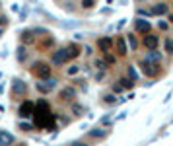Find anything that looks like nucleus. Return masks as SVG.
Instances as JSON below:
<instances>
[{"instance_id":"nucleus-4","label":"nucleus","mask_w":173,"mask_h":146,"mask_svg":"<svg viewBox=\"0 0 173 146\" xmlns=\"http://www.w3.org/2000/svg\"><path fill=\"white\" fill-rule=\"evenodd\" d=\"M142 45H144L148 51H152V49H158V45H160V37L148 31V33L144 35V39H142Z\"/></svg>"},{"instance_id":"nucleus-17","label":"nucleus","mask_w":173,"mask_h":146,"mask_svg":"<svg viewBox=\"0 0 173 146\" xmlns=\"http://www.w3.org/2000/svg\"><path fill=\"white\" fill-rule=\"evenodd\" d=\"M146 57H148V59H150V60H154V62H158V64H160V62H161V59H164V57H161V53H158V49H152V51H150V53H148V55H146Z\"/></svg>"},{"instance_id":"nucleus-33","label":"nucleus","mask_w":173,"mask_h":146,"mask_svg":"<svg viewBox=\"0 0 173 146\" xmlns=\"http://www.w3.org/2000/svg\"><path fill=\"white\" fill-rule=\"evenodd\" d=\"M101 125H111V117H109V115L103 117V119H101Z\"/></svg>"},{"instance_id":"nucleus-22","label":"nucleus","mask_w":173,"mask_h":146,"mask_svg":"<svg viewBox=\"0 0 173 146\" xmlns=\"http://www.w3.org/2000/svg\"><path fill=\"white\" fill-rule=\"evenodd\" d=\"M93 64H96V68H97V70H105V68H107L105 59H96V60H93Z\"/></svg>"},{"instance_id":"nucleus-6","label":"nucleus","mask_w":173,"mask_h":146,"mask_svg":"<svg viewBox=\"0 0 173 146\" xmlns=\"http://www.w3.org/2000/svg\"><path fill=\"white\" fill-rule=\"evenodd\" d=\"M45 82H47V84H43V82H37V86H35V88H37L41 93H51V92H53V88L56 86V80L49 76V78H45Z\"/></svg>"},{"instance_id":"nucleus-20","label":"nucleus","mask_w":173,"mask_h":146,"mask_svg":"<svg viewBox=\"0 0 173 146\" xmlns=\"http://www.w3.org/2000/svg\"><path fill=\"white\" fill-rule=\"evenodd\" d=\"M119 84L123 86V90H130V88H134V80H130V78H121Z\"/></svg>"},{"instance_id":"nucleus-7","label":"nucleus","mask_w":173,"mask_h":146,"mask_svg":"<svg viewBox=\"0 0 173 146\" xmlns=\"http://www.w3.org/2000/svg\"><path fill=\"white\" fill-rule=\"evenodd\" d=\"M68 60H70V59H68V55H66V49H59V51H55V53H53V62L56 66L66 64Z\"/></svg>"},{"instance_id":"nucleus-27","label":"nucleus","mask_w":173,"mask_h":146,"mask_svg":"<svg viewBox=\"0 0 173 146\" xmlns=\"http://www.w3.org/2000/svg\"><path fill=\"white\" fill-rule=\"evenodd\" d=\"M72 113L80 117V115H84V107H82V105H76V103H74V105H72Z\"/></svg>"},{"instance_id":"nucleus-34","label":"nucleus","mask_w":173,"mask_h":146,"mask_svg":"<svg viewBox=\"0 0 173 146\" xmlns=\"http://www.w3.org/2000/svg\"><path fill=\"white\" fill-rule=\"evenodd\" d=\"M158 25H160V29H167V27H169V25H167L165 22H161V20H160V24H158Z\"/></svg>"},{"instance_id":"nucleus-19","label":"nucleus","mask_w":173,"mask_h":146,"mask_svg":"<svg viewBox=\"0 0 173 146\" xmlns=\"http://www.w3.org/2000/svg\"><path fill=\"white\" fill-rule=\"evenodd\" d=\"M31 41H33V31H31V29H25L23 33H22V43L27 45V43H31Z\"/></svg>"},{"instance_id":"nucleus-25","label":"nucleus","mask_w":173,"mask_h":146,"mask_svg":"<svg viewBox=\"0 0 173 146\" xmlns=\"http://www.w3.org/2000/svg\"><path fill=\"white\" fill-rule=\"evenodd\" d=\"M127 41H128L130 49H132V51H136V47H138V41H136V37H134V35H128V37H127Z\"/></svg>"},{"instance_id":"nucleus-37","label":"nucleus","mask_w":173,"mask_h":146,"mask_svg":"<svg viewBox=\"0 0 173 146\" xmlns=\"http://www.w3.org/2000/svg\"><path fill=\"white\" fill-rule=\"evenodd\" d=\"M2 33H4V29H2V27H0V35H2Z\"/></svg>"},{"instance_id":"nucleus-21","label":"nucleus","mask_w":173,"mask_h":146,"mask_svg":"<svg viewBox=\"0 0 173 146\" xmlns=\"http://www.w3.org/2000/svg\"><path fill=\"white\" fill-rule=\"evenodd\" d=\"M103 103H107V105H115V103H117L115 92H113V93H105V96H103Z\"/></svg>"},{"instance_id":"nucleus-5","label":"nucleus","mask_w":173,"mask_h":146,"mask_svg":"<svg viewBox=\"0 0 173 146\" xmlns=\"http://www.w3.org/2000/svg\"><path fill=\"white\" fill-rule=\"evenodd\" d=\"M12 92L16 96H25L27 93V84L23 80H20V78H14L12 80Z\"/></svg>"},{"instance_id":"nucleus-11","label":"nucleus","mask_w":173,"mask_h":146,"mask_svg":"<svg viewBox=\"0 0 173 146\" xmlns=\"http://www.w3.org/2000/svg\"><path fill=\"white\" fill-rule=\"evenodd\" d=\"M113 43H115V41H113L111 37H101V39H97V47H99V51H103V53L111 51V49H113Z\"/></svg>"},{"instance_id":"nucleus-3","label":"nucleus","mask_w":173,"mask_h":146,"mask_svg":"<svg viewBox=\"0 0 173 146\" xmlns=\"http://www.w3.org/2000/svg\"><path fill=\"white\" fill-rule=\"evenodd\" d=\"M158 62H154V60H150L148 57L146 59H142V62H140V68H142V72L146 76H156L158 74Z\"/></svg>"},{"instance_id":"nucleus-10","label":"nucleus","mask_w":173,"mask_h":146,"mask_svg":"<svg viewBox=\"0 0 173 146\" xmlns=\"http://www.w3.org/2000/svg\"><path fill=\"white\" fill-rule=\"evenodd\" d=\"M76 97V90L72 86H66V88H62L60 90V100L62 101H72Z\"/></svg>"},{"instance_id":"nucleus-16","label":"nucleus","mask_w":173,"mask_h":146,"mask_svg":"<svg viewBox=\"0 0 173 146\" xmlns=\"http://www.w3.org/2000/svg\"><path fill=\"white\" fill-rule=\"evenodd\" d=\"M66 55H68V59H76V57L80 55V47H76V45L66 47Z\"/></svg>"},{"instance_id":"nucleus-36","label":"nucleus","mask_w":173,"mask_h":146,"mask_svg":"<svg viewBox=\"0 0 173 146\" xmlns=\"http://www.w3.org/2000/svg\"><path fill=\"white\" fill-rule=\"evenodd\" d=\"M169 24H173V14H169Z\"/></svg>"},{"instance_id":"nucleus-15","label":"nucleus","mask_w":173,"mask_h":146,"mask_svg":"<svg viewBox=\"0 0 173 146\" xmlns=\"http://www.w3.org/2000/svg\"><path fill=\"white\" fill-rule=\"evenodd\" d=\"M109 134L107 129H93V131H90V137L92 138H105Z\"/></svg>"},{"instance_id":"nucleus-14","label":"nucleus","mask_w":173,"mask_h":146,"mask_svg":"<svg viewBox=\"0 0 173 146\" xmlns=\"http://www.w3.org/2000/svg\"><path fill=\"white\" fill-rule=\"evenodd\" d=\"M113 45L117 47V53H119L121 57H124V55L128 53V49H127V41H124L123 37H117V39H115V43H113Z\"/></svg>"},{"instance_id":"nucleus-18","label":"nucleus","mask_w":173,"mask_h":146,"mask_svg":"<svg viewBox=\"0 0 173 146\" xmlns=\"http://www.w3.org/2000/svg\"><path fill=\"white\" fill-rule=\"evenodd\" d=\"M25 59H27V49H25V45L22 43L18 47V60L20 62H25Z\"/></svg>"},{"instance_id":"nucleus-28","label":"nucleus","mask_w":173,"mask_h":146,"mask_svg":"<svg viewBox=\"0 0 173 146\" xmlns=\"http://www.w3.org/2000/svg\"><path fill=\"white\" fill-rule=\"evenodd\" d=\"M93 4H96V0H82V8H86V10L93 8Z\"/></svg>"},{"instance_id":"nucleus-8","label":"nucleus","mask_w":173,"mask_h":146,"mask_svg":"<svg viewBox=\"0 0 173 146\" xmlns=\"http://www.w3.org/2000/svg\"><path fill=\"white\" fill-rule=\"evenodd\" d=\"M33 109H35V105L31 101H23L22 105H20L18 113H20V117H22V119H27V117L33 115Z\"/></svg>"},{"instance_id":"nucleus-12","label":"nucleus","mask_w":173,"mask_h":146,"mask_svg":"<svg viewBox=\"0 0 173 146\" xmlns=\"http://www.w3.org/2000/svg\"><path fill=\"white\" fill-rule=\"evenodd\" d=\"M16 142L14 134H10L6 131H0V146H12Z\"/></svg>"},{"instance_id":"nucleus-24","label":"nucleus","mask_w":173,"mask_h":146,"mask_svg":"<svg viewBox=\"0 0 173 146\" xmlns=\"http://www.w3.org/2000/svg\"><path fill=\"white\" fill-rule=\"evenodd\" d=\"M78 72H80V66H78V64H72V66H68V68H66V74L68 76H74V74H78Z\"/></svg>"},{"instance_id":"nucleus-23","label":"nucleus","mask_w":173,"mask_h":146,"mask_svg":"<svg viewBox=\"0 0 173 146\" xmlns=\"http://www.w3.org/2000/svg\"><path fill=\"white\" fill-rule=\"evenodd\" d=\"M164 47H165V51H167L169 55H173V37H167L165 43H164Z\"/></svg>"},{"instance_id":"nucleus-2","label":"nucleus","mask_w":173,"mask_h":146,"mask_svg":"<svg viewBox=\"0 0 173 146\" xmlns=\"http://www.w3.org/2000/svg\"><path fill=\"white\" fill-rule=\"evenodd\" d=\"M29 72H31L35 78H39V80H45V78L51 76V66L47 64V62L39 60V62H35V64L29 68Z\"/></svg>"},{"instance_id":"nucleus-35","label":"nucleus","mask_w":173,"mask_h":146,"mask_svg":"<svg viewBox=\"0 0 173 146\" xmlns=\"http://www.w3.org/2000/svg\"><path fill=\"white\" fill-rule=\"evenodd\" d=\"M0 24H2V25L8 24V18H6V16H0Z\"/></svg>"},{"instance_id":"nucleus-32","label":"nucleus","mask_w":173,"mask_h":146,"mask_svg":"<svg viewBox=\"0 0 173 146\" xmlns=\"http://www.w3.org/2000/svg\"><path fill=\"white\" fill-rule=\"evenodd\" d=\"M113 92H115V93L123 92V86H121V84H115V86H113Z\"/></svg>"},{"instance_id":"nucleus-29","label":"nucleus","mask_w":173,"mask_h":146,"mask_svg":"<svg viewBox=\"0 0 173 146\" xmlns=\"http://www.w3.org/2000/svg\"><path fill=\"white\" fill-rule=\"evenodd\" d=\"M105 62H107V64H115V62H117V59H115V57L107 51V53H105Z\"/></svg>"},{"instance_id":"nucleus-9","label":"nucleus","mask_w":173,"mask_h":146,"mask_svg":"<svg viewBox=\"0 0 173 146\" xmlns=\"http://www.w3.org/2000/svg\"><path fill=\"white\" fill-rule=\"evenodd\" d=\"M134 29L138 31L140 35H146V33H148V31L152 29V25H150V22H148V20H142V18H138V20L134 22Z\"/></svg>"},{"instance_id":"nucleus-26","label":"nucleus","mask_w":173,"mask_h":146,"mask_svg":"<svg viewBox=\"0 0 173 146\" xmlns=\"http://www.w3.org/2000/svg\"><path fill=\"white\" fill-rule=\"evenodd\" d=\"M127 72H128V78H130V80H138V74H136V70H134V66H128V68H127Z\"/></svg>"},{"instance_id":"nucleus-31","label":"nucleus","mask_w":173,"mask_h":146,"mask_svg":"<svg viewBox=\"0 0 173 146\" xmlns=\"http://www.w3.org/2000/svg\"><path fill=\"white\" fill-rule=\"evenodd\" d=\"M138 16H152V10H144V8H140V10H138Z\"/></svg>"},{"instance_id":"nucleus-13","label":"nucleus","mask_w":173,"mask_h":146,"mask_svg":"<svg viewBox=\"0 0 173 146\" xmlns=\"http://www.w3.org/2000/svg\"><path fill=\"white\" fill-rule=\"evenodd\" d=\"M152 14H156V16H167V14H169V8H167L165 2H158V4H154V8H152Z\"/></svg>"},{"instance_id":"nucleus-1","label":"nucleus","mask_w":173,"mask_h":146,"mask_svg":"<svg viewBox=\"0 0 173 146\" xmlns=\"http://www.w3.org/2000/svg\"><path fill=\"white\" fill-rule=\"evenodd\" d=\"M33 119H35V127L37 129H55L53 115H51V107L45 100H41L33 109Z\"/></svg>"},{"instance_id":"nucleus-30","label":"nucleus","mask_w":173,"mask_h":146,"mask_svg":"<svg viewBox=\"0 0 173 146\" xmlns=\"http://www.w3.org/2000/svg\"><path fill=\"white\" fill-rule=\"evenodd\" d=\"M20 129H22L23 133H29V131H31V129H33V127H31L29 123H20Z\"/></svg>"}]
</instances>
